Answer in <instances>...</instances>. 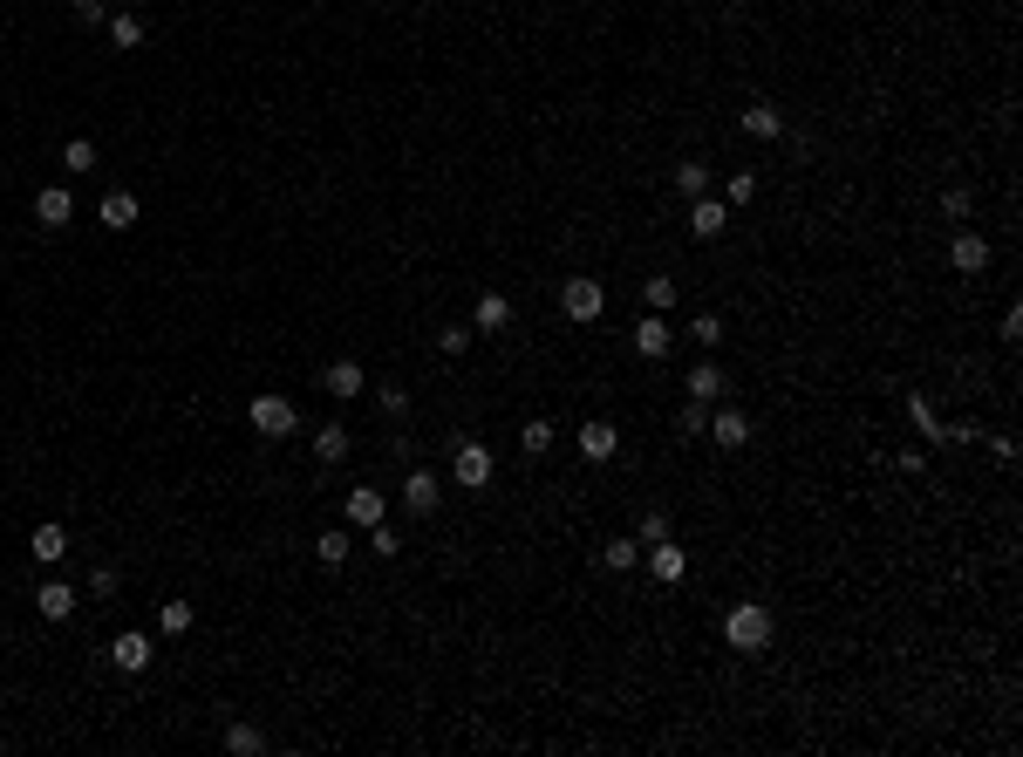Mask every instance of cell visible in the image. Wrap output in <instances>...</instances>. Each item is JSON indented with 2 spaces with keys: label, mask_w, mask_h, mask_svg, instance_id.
<instances>
[{
  "label": "cell",
  "mask_w": 1023,
  "mask_h": 757,
  "mask_svg": "<svg viewBox=\"0 0 1023 757\" xmlns=\"http://www.w3.org/2000/svg\"><path fill=\"white\" fill-rule=\"evenodd\" d=\"M771 635H778V621H771V607H764V601H737L730 614H723V642L737 648V655H764Z\"/></svg>",
  "instance_id": "6da1fadb"
},
{
  "label": "cell",
  "mask_w": 1023,
  "mask_h": 757,
  "mask_svg": "<svg viewBox=\"0 0 1023 757\" xmlns=\"http://www.w3.org/2000/svg\"><path fill=\"white\" fill-rule=\"evenodd\" d=\"M601 307H607V287L594 280V273H573L567 287H560V314H567L573 328H587V321H601Z\"/></svg>",
  "instance_id": "7a4b0ae2"
},
{
  "label": "cell",
  "mask_w": 1023,
  "mask_h": 757,
  "mask_svg": "<svg viewBox=\"0 0 1023 757\" xmlns=\"http://www.w3.org/2000/svg\"><path fill=\"white\" fill-rule=\"evenodd\" d=\"M451 478L464 485V492H485V485H492V451H485L478 437H464V444L451 451Z\"/></svg>",
  "instance_id": "3957f363"
},
{
  "label": "cell",
  "mask_w": 1023,
  "mask_h": 757,
  "mask_svg": "<svg viewBox=\"0 0 1023 757\" xmlns=\"http://www.w3.org/2000/svg\"><path fill=\"white\" fill-rule=\"evenodd\" d=\"M246 417H253V430H260V437H294V423H301L287 396H253V403H246Z\"/></svg>",
  "instance_id": "277c9868"
},
{
  "label": "cell",
  "mask_w": 1023,
  "mask_h": 757,
  "mask_svg": "<svg viewBox=\"0 0 1023 757\" xmlns=\"http://www.w3.org/2000/svg\"><path fill=\"white\" fill-rule=\"evenodd\" d=\"M151 655H157V648H151V635L123 628V635L110 642V669H123V676H144V669H151Z\"/></svg>",
  "instance_id": "5b68a950"
},
{
  "label": "cell",
  "mask_w": 1023,
  "mask_h": 757,
  "mask_svg": "<svg viewBox=\"0 0 1023 757\" xmlns=\"http://www.w3.org/2000/svg\"><path fill=\"white\" fill-rule=\"evenodd\" d=\"M669 348H676V328H669V314H642V321H635V355L662 362Z\"/></svg>",
  "instance_id": "8992f818"
},
{
  "label": "cell",
  "mask_w": 1023,
  "mask_h": 757,
  "mask_svg": "<svg viewBox=\"0 0 1023 757\" xmlns=\"http://www.w3.org/2000/svg\"><path fill=\"white\" fill-rule=\"evenodd\" d=\"M717 451H744L751 444V417L744 410H710V430H703Z\"/></svg>",
  "instance_id": "52a82bcc"
},
{
  "label": "cell",
  "mask_w": 1023,
  "mask_h": 757,
  "mask_svg": "<svg viewBox=\"0 0 1023 757\" xmlns=\"http://www.w3.org/2000/svg\"><path fill=\"white\" fill-rule=\"evenodd\" d=\"M614 451H621V430H614L607 417H587V423H580V457H587V464H607Z\"/></svg>",
  "instance_id": "ba28073f"
},
{
  "label": "cell",
  "mask_w": 1023,
  "mask_h": 757,
  "mask_svg": "<svg viewBox=\"0 0 1023 757\" xmlns=\"http://www.w3.org/2000/svg\"><path fill=\"white\" fill-rule=\"evenodd\" d=\"M989 260H996V253H989L983 232H955V246H948V266H955V273H989Z\"/></svg>",
  "instance_id": "9c48e42d"
},
{
  "label": "cell",
  "mask_w": 1023,
  "mask_h": 757,
  "mask_svg": "<svg viewBox=\"0 0 1023 757\" xmlns=\"http://www.w3.org/2000/svg\"><path fill=\"white\" fill-rule=\"evenodd\" d=\"M682 389H689V403H717L723 389H730V376L717 369V355H703V362H696V369L682 376Z\"/></svg>",
  "instance_id": "30bf717a"
},
{
  "label": "cell",
  "mask_w": 1023,
  "mask_h": 757,
  "mask_svg": "<svg viewBox=\"0 0 1023 757\" xmlns=\"http://www.w3.org/2000/svg\"><path fill=\"white\" fill-rule=\"evenodd\" d=\"M341 512H348V526H362V532H369V526H382V512H389V498H382L376 485H355Z\"/></svg>",
  "instance_id": "8fae6325"
},
{
  "label": "cell",
  "mask_w": 1023,
  "mask_h": 757,
  "mask_svg": "<svg viewBox=\"0 0 1023 757\" xmlns=\"http://www.w3.org/2000/svg\"><path fill=\"white\" fill-rule=\"evenodd\" d=\"M321 389L348 403V396H362V389H369V376H362V362H348V355H341V362H328V369H321Z\"/></svg>",
  "instance_id": "7c38bea8"
},
{
  "label": "cell",
  "mask_w": 1023,
  "mask_h": 757,
  "mask_svg": "<svg viewBox=\"0 0 1023 757\" xmlns=\"http://www.w3.org/2000/svg\"><path fill=\"white\" fill-rule=\"evenodd\" d=\"M35 219H41V226H48V232H62V226H69V219H76V198H69V191H62V185L35 191Z\"/></svg>",
  "instance_id": "4fadbf2b"
},
{
  "label": "cell",
  "mask_w": 1023,
  "mask_h": 757,
  "mask_svg": "<svg viewBox=\"0 0 1023 757\" xmlns=\"http://www.w3.org/2000/svg\"><path fill=\"white\" fill-rule=\"evenodd\" d=\"M35 607H41V621H69V614H76V587H69V580H41Z\"/></svg>",
  "instance_id": "5bb4252c"
},
{
  "label": "cell",
  "mask_w": 1023,
  "mask_h": 757,
  "mask_svg": "<svg viewBox=\"0 0 1023 757\" xmlns=\"http://www.w3.org/2000/svg\"><path fill=\"white\" fill-rule=\"evenodd\" d=\"M96 219H103L110 232H130V226H137V191H103Z\"/></svg>",
  "instance_id": "9a60e30c"
},
{
  "label": "cell",
  "mask_w": 1023,
  "mask_h": 757,
  "mask_svg": "<svg viewBox=\"0 0 1023 757\" xmlns=\"http://www.w3.org/2000/svg\"><path fill=\"white\" fill-rule=\"evenodd\" d=\"M723 226H730V205H717V198L703 191V198L689 205V232H696V239H717Z\"/></svg>",
  "instance_id": "2e32d148"
},
{
  "label": "cell",
  "mask_w": 1023,
  "mask_h": 757,
  "mask_svg": "<svg viewBox=\"0 0 1023 757\" xmlns=\"http://www.w3.org/2000/svg\"><path fill=\"white\" fill-rule=\"evenodd\" d=\"M471 328H478V335H498V328H512V301H505V294H478V307H471Z\"/></svg>",
  "instance_id": "e0dca14e"
},
{
  "label": "cell",
  "mask_w": 1023,
  "mask_h": 757,
  "mask_svg": "<svg viewBox=\"0 0 1023 757\" xmlns=\"http://www.w3.org/2000/svg\"><path fill=\"white\" fill-rule=\"evenodd\" d=\"M403 505H410L417 519H430V512H437V471H410V478H403Z\"/></svg>",
  "instance_id": "ac0fdd59"
},
{
  "label": "cell",
  "mask_w": 1023,
  "mask_h": 757,
  "mask_svg": "<svg viewBox=\"0 0 1023 757\" xmlns=\"http://www.w3.org/2000/svg\"><path fill=\"white\" fill-rule=\"evenodd\" d=\"M648 567H655V580H662V587H676L682 573H689V560H682V546L655 539V546H648Z\"/></svg>",
  "instance_id": "d6986e66"
},
{
  "label": "cell",
  "mask_w": 1023,
  "mask_h": 757,
  "mask_svg": "<svg viewBox=\"0 0 1023 757\" xmlns=\"http://www.w3.org/2000/svg\"><path fill=\"white\" fill-rule=\"evenodd\" d=\"M28 553H35L41 567H55V560L69 553V532H62V526H35V539H28Z\"/></svg>",
  "instance_id": "ffe728a7"
},
{
  "label": "cell",
  "mask_w": 1023,
  "mask_h": 757,
  "mask_svg": "<svg viewBox=\"0 0 1023 757\" xmlns=\"http://www.w3.org/2000/svg\"><path fill=\"white\" fill-rule=\"evenodd\" d=\"M744 137H785V116H778V103H751V110H744Z\"/></svg>",
  "instance_id": "44dd1931"
},
{
  "label": "cell",
  "mask_w": 1023,
  "mask_h": 757,
  "mask_svg": "<svg viewBox=\"0 0 1023 757\" xmlns=\"http://www.w3.org/2000/svg\"><path fill=\"white\" fill-rule=\"evenodd\" d=\"M103 28H110V41L123 48V55H130V48H144V14H110Z\"/></svg>",
  "instance_id": "7402d4cb"
},
{
  "label": "cell",
  "mask_w": 1023,
  "mask_h": 757,
  "mask_svg": "<svg viewBox=\"0 0 1023 757\" xmlns=\"http://www.w3.org/2000/svg\"><path fill=\"white\" fill-rule=\"evenodd\" d=\"M723 335H730V328H723V314H710V307H703V314L689 321V341H696L703 355H717V341H723Z\"/></svg>",
  "instance_id": "603a6c76"
},
{
  "label": "cell",
  "mask_w": 1023,
  "mask_h": 757,
  "mask_svg": "<svg viewBox=\"0 0 1023 757\" xmlns=\"http://www.w3.org/2000/svg\"><path fill=\"white\" fill-rule=\"evenodd\" d=\"M314 457H321V464H341V457H348V430H341V423H321V430H314Z\"/></svg>",
  "instance_id": "cb8c5ba5"
},
{
  "label": "cell",
  "mask_w": 1023,
  "mask_h": 757,
  "mask_svg": "<svg viewBox=\"0 0 1023 757\" xmlns=\"http://www.w3.org/2000/svg\"><path fill=\"white\" fill-rule=\"evenodd\" d=\"M635 560H642V539H607V546H601V567L607 573H628Z\"/></svg>",
  "instance_id": "d4e9b609"
},
{
  "label": "cell",
  "mask_w": 1023,
  "mask_h": 757,
  "mask_svg": "<svg viewBox=\"0 0 1023 757\" xmlns=\"http://www.w3.org/2000/svg\"><path fill=\"white\" fill-rule=\"evenodd\" d=\"M642 301H648V314H669V307H676V280H669V273H648Z\"/></svg>",
  "instance_id": "484cf974"
},
{
  "label": "cell",
  "mask_w": 1023,
  "mask_h": 757,
  "mask_svg": "<svg viewBox=\"0 0 1023 757\" xmlns=\"http://www.w3.org/2000/svg\"><path fill=\"white\" fill-rule=\"evenodd\" d=\"M348 546H355V539H348L341 526H328L321 539H314V560H321V567H341V560H348Z\"/></svg>",
  "instance_id": "4316f807"
},
{
  "label": "cell",
  "mask_w": 1023,
  "mask_h": 757,
  "mask_svg": "<svg viewBox=\"0 0 1023 757\" xmlns=\"http://www.w3.org/2000/svg\"><path fill=\"white\" fill-rule=\"evenodd\" d=\"M553 437H560L553 423H546V417H532L526 430H519V451H526V457H546V451H553Z\"/></svg>",
  "instance_id": "83f0119b"
},
{
  "label": "cell",
  "mask_w": 1023,
  "mask_h": 757,
  "mask_svg": "<svg viewBox=\"0 0 1023 757\" xmlns=\"http://www.w3.org/2000/svg\"><path fill=\"white\" fill-rule=\"evenodd\" d=\"M191 621H198L191 601H157V628H164V635H191Z\"/></svg>",
  "instance_id": "f1b7e54d"
},
{
  "label": "cell",
  "mask_w": 1023,
  "mask_h": 757,
  "mask_svg": "<svg viewBox=\"0 0 1023 757\" xmlns=\"http://www.w3.org/2000/svg\"><path fill=\"white\" fill-rule=\"evenodd\" d=\"M226 751H232V757H260V751H266V730H253V723H232V730H226Z\"/></svg>",
  "instance_id": "f546056e"
},
{
  "label": "cell",
  "mask_w": 1023,
  "mask_h": 757,
  "mask_svg": "<svg viewBox=\"0 0 1023 757\" xmlns=\"http://www.w3.org/2000/svg\"><path fill=\"white\" fill-rule=\"evenodd\" d=\"M908 417H914V430H921L928 444H942V417H935V403H928V396H908Z\"/></svg>",
  "instance_id": "4dcf8cb0"
},
{
  "label": "cell",
  "mask_w": 1023,
  "mask_h": 757,
  "mask_svg": "<svg viewBox=\"0 0 1023 757\" xmlns=\"http://www.w3.org/2000/svg\"><path fill=\"white\" fill-rule=\"evenodd\" d=\"M62 171H76V178L96 171V144H89V137H69V144H62Z\"/></svg>",
  "instance_id": "1f68e13d"
},
{
  "label": "cell",
  "mask_w": 1023,
  "mask_h": 757,
  "mask_svg": "<svg viewBox=\"0 0 1023 757\" xmlns=\"http://www.w3.org/2000/svg\"><path fill=\"white\" fill-rule=\"evenodd\" d=\"M676 185L689 191V198H703V191H710V164H696V157H682V164H676Z\"/></svg>",
  "instance_id": "d6a6232c"
},
{
  "label": "cell",
  "mask_w": 1023,
  "mask_h": 757,
  "mask_svg": "<svg viewBox=\"0 0 1023 757\" xmlns=\"http://www.w3.org/2000/svg\"><path fill=\"white\" fill-rule=\"evenodd\" d=\"M969 212H976V191L948 185V191H942V219H969Z\"/></svg>",
  "instance_id": "836d02e7"
},
{
  "label": "cell",
  "mask_w": 1023,
  "mask_h": 757,
  "mask_svg": "<svg viewBox=\"0 0 1023 757\" xmlns=\"http://www.w3.org/2000/svg\"><path fill=\"white\" fill-rule=\"evenodd\" d=\"M676 430H682V437H703V430H710V403H682Z\"/></svg>",
  "instance_id": "e575fe53"
},
{
  "label": "cell",
  "mask_w": 1023,
  "mask_h": 757,
  "mask_svg": "<svg viewBox=\"0 0 1023 757\" xmlns=\"http://www.w3.org/2000/svg\"><path fill=\"white\" fill-rule=\"evenodd\" d=\"M751 198H758V178H751V171H737V178H730V191H723V205H751Z\"/></svg>",
  "instance_id": "d590c367"
},
{
  "label": "cell",
  "mask_w": 1023,
  "mask_h": 757,
  "mask_svg": "<svg viewBox=\"0 0 1023 757\" xmlns=\"http://www.w3.org/2000/svg\"><path fill=\"white\" fill-rule=\"evenodd\" d=\"M369 546H376L382 560H396V553H403V539L389 532V519H382V526H369Z\"/></svg>",
  "instance_id": "8d00e7d4"
},
{
  "label": "cell",
  "mask_w": 1023,
  "mask_h": 757,
  "mask_svg": "<svg viewBox=\"0 0 1023 757\" xmlns=\"http://www.w3.org/2000/svg\"><path fill=\"white\" fill-rule=\"evenodd\" d=\"M635 539H642V546H655V539H669V512H648V519H642V532H635Z\"/></svg>",
  "instance_id": "74e56055"
},
{
  "label": "cell",
  "mask_w": 1023,
  "mask_h": 757,
  "mask_svg": "<svg viewBox=\"0 0 1023 757\" xmlns=\"http://www.w3.org/2000/svg\"><path fill=\"white\" fill-rule=\"evenodd\" d=\"M437 348H444V355H464V348H471V328H437Z\"/></svg>",
  "instance_id": "f35d334b"
},
{
  "label": "cell",
  "mask_w": 1023,
  "mask_h": 757,
  "mask_svg": "<svg viewBox=\"0 0 1023 757\" xmlns=\"http://www.w3.org/2000/svg\"><path fill=\"white\" fill-rule=\"evenodd\" d=\"M76 21H82V28H103V21H110V7H103V0H76Z\"/></svg>",
  "instance_id": "ab89813d"
},
{
  "label": "cell",
  "mask_w": 1023,
  "mask_h": 757,
  "mask_svg": "<svg viewBox=\"0 0 1023 757\" xmlns=\"http://www.w3.org/2000/svg\"><path fill=\"white\" fill-rule=\"evenodd\" d=\"M89 594H103V601H110V594H116V567H110V560H103V567L89 573Z\"/></svg>",
  "instance_id": "60d3db41"
},
{
  "label": "cell",
  "mask_w": 1023,
  "mask_h": 757,
  "mask_svg": "<svg viewBox=\"0 0 1023 757\" xmlns=\"http://www.w3.org/2000/svg\"><path fill=\"white\" fill-rule=\"evenodd\" d=\"M382 410H389V417H403V410H410V389H396V382H382Z\"/></svg>",
  "instance_id": "b9f144b4"
},
{
  "label": "cell",
  "mask_w": 1023,
  "mask_h": 757,
  "mask_svg": "<svg viewBox=\"0 0 1023 757\" xmlns=\"http://www.w3.org/2000/svg\"><path fill=\"white\" fill-rule=\"evenodd\" d=\"M1017 335H1023V307L1010 301V307H1003V341H1017Z\"/></svg>",
  "instance_id": "7bdbcfd3"
}]
</instances>
